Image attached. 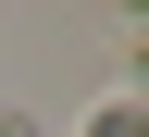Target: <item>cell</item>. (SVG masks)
I'll return each mask as SVG.
<instances>
[]
</instances>
